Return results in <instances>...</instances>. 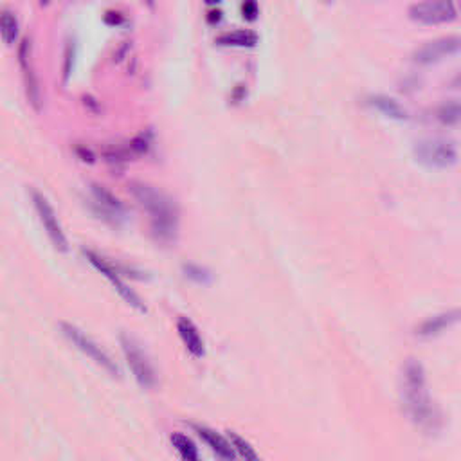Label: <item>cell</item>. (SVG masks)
I'll return each instance as SVG.
<instances>
[{
    "mask_svg": "<svg viewBox=\"0 0 461 461\" xmlns=\"http://www.w3.org/2000/svg\"><path fill=\"white\" fill-rule=\"evenodd\" d=\"M60 330H62V333L65 336V339H67L69 343L74 344L76 348L80 350L81 353H85L90 361H94L97 366L106 369L112 377H119V375H121L118 364L110 359L109 353H106L105 350H101V346H97L90 337L85 336L80 328L69 323H60Z\"/></svg>",
    "mask_w": 461,
    "mask_h": 461,
    "instance_id": "cell-5",
    "label": "cell"
},
{
    "mask_svg": "<svg viewBox=\"0 0 461 461\" xmlns=\"http://www.w3.org/2000/svg\"><path fill=\"white\" fill-rule=\"evenodd\" d=\"M461 53V36L453 34V36H441L436 40L424 43L415 53V63L418 65H434L443 60H449L453 56Z\"/></svg>",
    "mask_w": 461,
    "mask_h": 461,
    "instance_id": "cell-8",
    "label": "cell"
},
{
    "mask_svg": "<svg viewBox=\"0 0 461 461\" xmlns=\"http://www.w3.org/2000/svg\"><path fill=\"white\" fill-rule=\"evenodd\" d=\"M371 105H373L382 116L394 119V121H406V119L409 118V116H407V110L400 105L399 101L390 96H382V94L373 96L371 97Z\"/></svg>",
    "mask_w": 461,
    "mask_h": 461,
    "instance_id": "cell-15",
    "label": "cell"
},
{
    "mask_svg": "<svg viewBox=\"0 0 461 461\" xmlns=\"http://www.w3.org/2000/svg\"><path fill=\"white\" fill-rule=\"evenodd\" d=\"M229 441L233 443V447H235L236 454L242 456L243 460H251V461L258 460V454L254 453V449H252L251 445L243 440V438H240L238 434H235V432H229Z\"/></svg>",
    "mask_w": 461,
    "mask_h": 461,
    "instance_id": "cell-20",
    "label": "cell"
},
{
    "mask_svg": "<svg viewBox=\"0 0 461 461\" xmlns=\"http://www.w3.org/2000/svg\"><path fill=\"white\" fill-rule=\"evenodd\" d=\"M130 193L150 216L151 230L157 240L160 242L175 240L177 230H179V211L172 198L144 182H132Z\"/></svg>",
    "mask_w": 461,
    "mask_h": 461,
    "instance_id": "cell-2",
    "label": "cell"
},
{
    "mask_svg": "<svg viewBox=\"0 0 461 461\" xmlns=\"http://www.w3.org/2000/svg\"><path fill=\"white\" fill-rule=\"evenodd\" d=\"M456 17V0H422L409 8V18L420 25L450 24Z\"/></svg>",
    "mask_w": 461,
    "mask_h": 461,
    "instance_id": "cell-4",
    "label": "cell"
},
{
    "mask_svg": "<svg viewBox=\"0 0 461 461\" xmlns=\"http://www.w3.org/2000/svg\"><path fill=\"white\" fill-rule=\"evenodd\" d=\"M402 397L407 415L424 431H434L438 424L436 407L432 404L427 390L424 366L409 359L402 371Z\"/></svg>",
    "mask_w": 461,
    "mask_h": 461,
    "instance_id": "cell-1",
    "label": "cell"
},
{
    "mask_svg": "<svg viewBox=\"0 0 461 461\" xmlns=\"http://www.w3.org/2000/svg\"><path fill=\"white\" fill-rule=\"evenodd\" d=\"M193 429L197 431L198 436L206 441L207 447H209L216 456L223 457V460H235L236 457L235 447H233L230 441H227L226 438L220 436L219 432L211 431V429L207 427H202V425H193Z\"/></svg>",
    "mask_w": 461,
    "mask_h": 461,
    "instance_id": "cell-12",
    "label": "cell"
},
{
    "mask_svg": "<svg viewBox=\"0 0 461 461\" xmlns=\"http://www.w3.org/2000/svg\"><path fill=\"white\" fill-rule=\"evenodd\" d=\"M0 31H2V38H4V42L8 46H13V43L17 42L18 22L17 17L11 11H8V9H4L2 17H0Z\"/></svg>",
    "mask_w": 461,
    "mask_h": 461,
    "instance_id": "cell-18",
    "label": "cell"
},
{
    "mask_svg": "<svg viewBox=\"0 0 461 461\" xmlns=\"http://www.w3.org/2000/svg\"><path fill=\"white\" fill-rule=\"evenodd\" d=\"M242 13H243V18H247V20H256L258 13H260L256 0H245L242 6Z\"/></svg>",
    "mask_w": 461,
    "mask_h": 461,
    "instance_id": "cell-21",
    "label": "cell"
},
{
    "mask_svg": "<svg viewBox=\"0 0 461 461\" xmlns=\"http://www.w3.org/2000/svg\"><path fill=\"white\" fill-rule=\"evenodd\" d=\"M47 2H50V0H42V4H47Z\"/></svg>",
    "mask_w": 461,
    "mask_h": 461,
    "instance_id": "cell-23",
    "label": "cell"
},
{
    "mask_svg": "<svg viewBox=\"0 0 461 461\" xmlns=\"http://www.w3.org/2000/svg\"><path fill=\"white\" fill-rule=\"evenodd\" d=\"M177 330H179V336H181L182 343L188 348V352L191 353L193 357L200 359L206 353V348H204V340H202L200 333H198L197 326H195L189 319L181 317L179 319V323H177Z\"/></svg>",
    "mask_w": 461,
    "mask_h": 461,
    "instance_id": "cell-13",
    "label": "cell"
},
{
    "mask_svg": "<svg viewBox=\"0 0 461 461\" xmlns=\"http://www.w3.org/2000/svg\"><path fill=\"white\" fill-rule=\"evenodd\" d=\"M460 81H461V78H460Z\"/></svg>",
    "mask_w": 461,
    "mask_h": 461,
    "instance_id": "cell-25",
    "label": "cell"
},
{
    "mask_svg": "<svg viewBox=\"0 0 461 461\" xmlns=\"http://www.w3.org/2000/svg\"><path fill=\"white\" fill-rule=\"evenodd\" d=\"M27 50H29V42L24 40L20 47V65L22 71H24V80H25V90H27V97H29L31 105L34 106L36 110H40V88H38V81L33 74V69H31L29 63V55H27Z\"/></svg>",
    "mask_w": 461,
    "mask_h": 461,
    "instance_id": "cell-14",
    "label": "cell"
},
{
    "mask_svg": "<svg viewBox=\"0 0 461 461\" xmlns=\"http://www.w3.org/2000/svg\"><path fill=\"white\" fill-rule=\"evenodd\" d=\"M457 323H461V308H454V310L443 312V314H438L434 317H429L427 321L420 324L418 328V336L420 337H436L443 331H447L449 328L456 326Z\"/></svg>",
    "mask_w": 461,
    "mask_h": 461,
    "instance_id": "cell-11",
    "label": "cell"
},
{
    "mask_svg": "<svg viewBox=\"0 0 461 461\" xmlns=\"http://www.w3.org/2000/svg\"><path fill=\"white\" fill-rule=\"evenodd\" d=\"M33 204H34V209H36V213H38V219H40V222H42L47 236H49L50 243L55 245L56 251L67 252L69 251L67 236H65L62 226H60L58 216H56L53 206H50L49 202H47V198L43 197V195L36 193V191H33Z\"/></svg>",
    "mask_w": 461,
    "mask_h": 461,
    "instance_id": "cell-9",
    "label": "cell"
},
{
    "mask_svg": "<svg viewBox=\"0 0 461 461\" xmlns=\"http://www.w3.org/2000/svg\"><path fill=\"white\" fill-rule=\"evenodd\" d=\"M456 4H457V9H460V13H461V0H456Z\"/></svg>",
    "mask_w": 461,
    "mask_h": 461,
    "instance_id": "cell-22",
    "label": "cell"
},
{
    "mask_svg": "<svg viewBox=\"0 0 461 461\" xmlns=\"http://www.w3.org/2000/svg\"><path fill=\"white\" fill-rule=\"evenodd\" d=\"M220 46H233V47H254L258 43V36L252 31H233L216 38Z\"/></svg>",
    "mask_w": 461,
    "mask_h": 461,
    "instance_id": "cell-17",
    "label": "cell"
},
{
    "mask_svg": "<svg viewBox=\"0 0 461 461\" xmlns=\"http://www.w3.org/2000/svg\"><path fill=\"white\" fill-rule=\"evenodd\" d=\"M415 157L425 168L447 170L457 163V150L449 139H424L416 143Z\"/></svg>",
    "mask_w": 461,
    "mask_h": 461,
    "instance_id": "cell-3",
    "label": "cell"
},
{
    "mask_svg": "<svg viewBox=\"0 0 461 461\" xmlns=\"http://www.w3.org/2000/svg\"><path fill=\"white\" fill-rule=\"evenodd\" d=\"M172 443H173V447L179 450V454L184 457V460H188V461L198 460L197 447H195V443L189 440L188 436H184V434H173Z\"/></svg>",
    "mask_w": 461,
    "mask_h": 461,
    "instance_id": "cell-19",
    "label": "cell"
},
{
    "mask_svg": "<svg viewBox=\"0 0 461 461\" xmlns=\"http://www.w3.org/2000/svg\"><path fill=\"white\" fill-rule=\"evenodd\" d=\"M121 346L123 353L126 357V362H128V368L132 369V373H134L135 380L139 382V386L144 387V390H150V387L156 386V371H153V366H151L146 353L141 350V346L132 337L125 336V333L121 336Z\"/></svg>",
    "mask_w": 461,
    "mask_h": 461,
    "instance_id": "cell-6",
    "label": "cell"
},
{
    "mask_svg": "<svg viewBox=\"0 0 461 461\" xmlns=\"http://www.w3.org/2000/svg\"><path fill=\"white\" fill-rule=\"evenodd\" d=\"M90 198H92V206L96 213L99 214L101 219L106 220V222L118 226L119 222L126 219V209L121 204V200L113 197L110 191H106L103 186L94 184L90 188Z\"/></svg>",
    "mask_w": 461,
    "mask_h": 461,
    "instance_id": "cell-10",
    "label": "cell"
},
{
    "mask_svg": "<svg viewBox=\"0 0 461 461\" xmlns=\"http://www.w3.org/2000/svg\"><path fill=\"white\" fill-rule=\"evenodd\" d=\"M207 2H219V0H207Z\"/></svg>",
    "mask_w": 461,
    "mask_h": 461,
    "instance_id": "cell-24",
    "label": "cell"
},
{
    "mask_svg": "<svg viewBox=\"0 0 461 461\" xmlns=\"http://www.w3.org/2000/svg\"><path fill=\"white\" fill-rule=\"evenodd\" d=\"M83 254H85V258H87L88 263L92 265L97 273H101L103 276L106 277V280L110 281V285L113 287V290H116V292H118L126 303H128V305L134 306L137 312H143V314L146 312V306H144V303L141 301V298H139L137 294H135L134 290H132L130 287L126 285L125 281L119 277V273L116 270V268H113V265H110L105 258H101L99 254H96V252H92V251H83Z\"/></svg>",
    "mask_w": 461,
    "mask_h": 461,
    "instance_id": "cell-7",
    "label": "cell"
},
{
    "mask_svg": "<svg viewBox=\"0 0 461 461\" xmlns=\"http://www.w3.org/2000/svg\"><path fill=\"white\" fill-rule=\"evenodd\" d=\"M438 121L443 126H456L461 123V99H450L436 110Z\"/></svg>",
    "mask_w": 461,
    "mask_h": 461,
    "instance_id": "cell-16",
    "label": "cell"
}]
</instances>
